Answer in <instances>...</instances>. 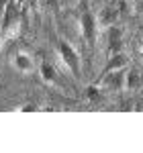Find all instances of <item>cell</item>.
Listing matches in <instances>:
<instances>
[{
	"mask_svg": "<svg viewBox=\"0 0 143 153\" xmlns=\"http://www.w3.org/2000/svg\"><path fill=\"white\" fill-rule=\"evenodd\" d=\"M57 57L63 63V68L70 71L74 78H78V74H80V55L68 41H60L57 43Z\"/></svg>",
	"mask_w": 143,
	"mask_h": 153,
	"instance_id": "6da1fadb",
	"label": "cell"
},
{
	"mask_svg": "<svg viewBox=\"0 0 143 153\" xmlns=\"http://www.w3.org/2000/svg\"><path fill=\"white\" fill-rule=\"evenodd\" d=\"M10 63H12V68H14V71H19V74H23V76H31V74H35V70H37L35 57H33L31 53H27V51H16L10 57Z\"/></svg>",
	"mask_w": 143,
	"mask_h": 153,
	"instance_id": "7a4b0ae2",
	"label": "cell"
},
{
	"mask_svg": "<svg viewBox=\"0 0 143 153\" xmlns=\"http://www.w3.org/2000/svg\"><path fill=\"white\" fill-rule=\"evenodd\" d=\"M102 84L107 86L108 90H112V92H125V86H127V68L125 70H119V71L104 74Z\"/></svg>",
	"mask_w": 143,
	"mask_h": 153,
	"instance_id": "3957f363",
	"label": "cell"
},
{
	"mask_svg": "<svg viewBox=\"0 0 143 153\" xmlns=\"http://www.w3.org/2000/svg\"><path fill=\"white\" fill-rule=\"evenodd\" d=\"M80 27H82V35H84V39H86V43L92 45L94 39H96V33H98V25H96V19L88 10L82 12V16H80Z\"/></svg>",
	"mask_w": 143,
	"mask_h": 153,
	"instance_id": "277c9868",
	"label": "cell"
},
{
	"mask_svg": "<svg viewBox=\"0 0 143 153\" xmlns=\"http://www.w3.org/2000/svg\"><path fill=\"white\" fill-rule=\"evenodd\" d=\"M117 19H119V8H112V6L102 8V10H100V14H98V21H96L98 31L115 27V25H117Z\"/></svg>",
	"mask_w": 143,
	"mask_h": 153,
	"instance_id": "5b68a950",
	"label": "cell"
},
{
	"mask_svg": "<svg viewBox=\"0 0 143 153\" xmlns=\"http://www.w3.org/2000/svg\"><path fill=\"white\" fill-rule=\"evenodd\" d=\"M129 65V61H127V57L121 53V51H117V53H112L110 55V59H108L107 68H104V74H110V71H119V70H125Z\"/></svg>",
	"mask_w": 143,
	"mask_h": 153,
	"instance_id": "8992f818",
	"label": "cell"
},
{
	"mask_svg": "<svg viewBox=\"0 0 143 153\" xmlns=\"http://www.w3.org/2000/svg\"><path fill=\"white\" fill-rule=\"evenodd\" d=\"M39 74H41V80L45 84H55V70H53V65L49 63V61H41V65H39Z\"/></svg>",
	"mask_w": 143,
	"mask_h": 153,
	"instance_id": "52a82bcc",
	"label": "cell"
},
{
	"mask_svg": "<svg viewBox=\"0 0 143 153\" xmlns=\"http://www.w3.org/2000/svg\"><path fill=\"white\" fill-rule=\"evenodd\" d=\"M139 86V74L133 70H127V86H125V90H135Z\"/></svg>",
	"mask_w": 143,
	"mask_h": 153,
	"instance_id": "ba28073f",
	"label": "cell"
},
{
	"mask_svg": "<svg viewBox=\"0 0 143 153\" xmlns=\"http://www.w3.org/2000/svg\"><path fill=\"white\" fill-rule=\"evenodd\" d=\"M14 110H21V112H31V110H37V104H21V106H16Z\"/></svg>",
	"mask_w": 143,
	"mask_h": 153,
	"instance_id": "9c48e42d",
	"label": "cell"
},
{
	"mask_svg": "<svg viewBox=\"0 0 143 153\" xmlns=\"http://www.w3.org/2000/svg\"><path fill=\"white\" fill-rule=\"evenodd\" d=\"M2 41H4V39H2V33H0V49H2Z\"/></svg>",
	"mask_w": 143,
	"mask_h": 153,
	"instance_id": "30bf717a",
	"label": "cell"
},
{
	"mask_svg": "<svg viewBox=\"0 0 143 153\" xmlns=\"http://www.w3.org/2000/svg\"><path fill=\"white\" fill-rule=\"evenodd\" d=\"M141 55H143V47H141Z\"/></svg>",
	"mask_w": 143,
	"mask_h": 153,
	"instance_id": "8fae6325",
	"label": "cell"
},
{
	"mask_svg": "<svg viewBox=\"0 0 143 153\" xmlns=\"http://www.w3.org/2000/svg\"><path fill=\"white\" fill-rule=\"evenodd\" d=\"M141 92H143V86H141Z\"/></svg>",
	"mask_w": 143,
	"mask_h": 153,
	"instance_id": "7c38bea8",
	"label": "cell"
}]
</instances>
